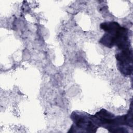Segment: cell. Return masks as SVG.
I'll use <instances>...</instances> for the list:
<instances>
[{
	"label": "cell",
	"mask_w": 133,
	"mask_h": 133,
	"mask_svg": "<svg viewBox=\"0 0 133 133\" xmlns=\"http://www.w3.org/2000/svg\"><path fill=\"white\" fill-rule=\"evenodd\" d=\"M115 57L117 68L121 73L125 76L130 75L132 71V51L130 45L117 49Z\"/></svg>",
	"instance_id": "obj_1"
},
{
	"label": "cell",
	"mask_w": 133,
	"mask_h": 133,
	"mask_svg": "<svg viewBox=\"0 0 133 133\" xmlns=\"http://www.w3.org/2000/svg\"><path fill=\"white\" fill-rule=\"evenodd\" d=\"M71 118L76 127L84 129L87 132H96L97 129L100 126L98 119L95 115L84 114L83 112H73Z\"/></svg>",
	"instance_id": "obj_2"
}]
</instances>
